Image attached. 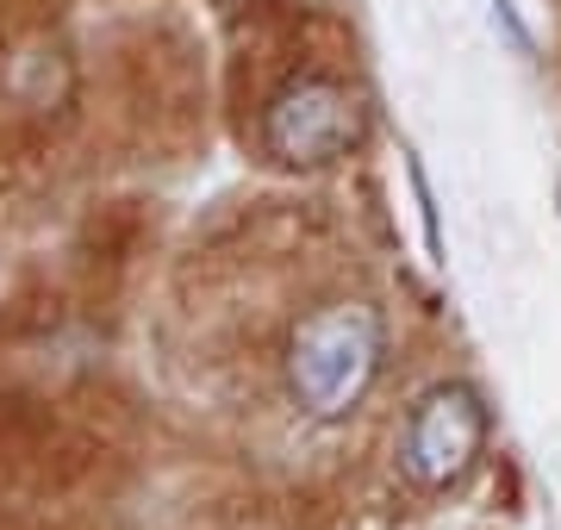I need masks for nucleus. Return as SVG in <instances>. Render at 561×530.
Here are the masks:
<instances>
[{"label": "nucleus", "mask_w": 561, "mask_h": 530, "mask_svg": "<svg viewBox=\"0 0 561 530\" xmlns=\"http://www.w3.org/2000/svg\"><path fill=\"white\" fill-rule=\"evenodd\" d=\"M387 356L381 312L368 300H319L287 331V393L306 418H350L368 400Z\"/></svg>", "instance_id": "f257e3e1"}, {"label": "nucleus", "mask_w": 561, "mask_h": 530, "mask_svg": "<svg viewBox=\"0 0 561 530\" xmlns=\"http://www.w3.org/2000/svg\"><path fill=\"white\" fill-rule=\"evenodd\" d=\"M368 131L356 88H343L337 76H294L268 94L256 119L262 157H275L280 169H331Z\"/></svg>", "instance_id": "f03ea898"}, {"label": "nucleus", "mask_w": 561, "mask_h": 530, "mask_svg": "<svg viewBox=\"0 0 561 530\" xmlns=\"http://www.w3.org/2000/svg\"><path fill=\"white\" fill-rule=\"evenodd\" d=\"M486 456V406L468 381H437L405 412L400 430V469L424 493H449L481 469Z\"/></svg>", "instance_id": "7ed1b4c3"}]
</instances>
